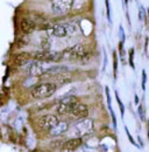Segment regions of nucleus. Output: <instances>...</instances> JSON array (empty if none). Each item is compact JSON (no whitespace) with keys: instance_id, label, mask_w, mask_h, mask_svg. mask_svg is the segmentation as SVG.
<instances>
[{"instance_id":"nucleus-1","label":"nucleus","mask_w":149,"mask_h":152,"mask_svg":"<svg viewBox=\"0 0 149 152\" xmlns=\"http://www.w3.org/2000/svg\"><path fill=\"white\" fill-rule=\"evenodd\" d=\"M57 90V84L53 82H46L35 86L32 89V96L35 99H44L50 96H53Z\"/></svg>"},{"instance_id":"nucleus-2","label":"nucleus","mask_w":149,"mask_h":152,"mask_svg":"<svg viewBox=\"0 0 149 152\" xmlns=\"http://www.w3.org/2000/svg\"><path fill=\"white\" fill-rule=\"evenodd\" d=\"M72 133L77 137H85L89 136L94 131V122L93 119L86 117L83 119H79L72 125Z\"/></svg>"},{"instance_id":"nucleus-3","label":"nucleus","mask_w":149,"mask_h":152,"mask_svg":"<svg viewBox=\"0 0 149 152\" xmlns=\"http://www.w3.org/2000/svg\"><path fill=\"white\" fill-rule=\"evenodd\" d=\"M78 98L74 96H69L63 98L62 101H59V103L57 104L56 108V113L58 115H68L72 111L74 107L78 104Z\"/></svg>"},{"instance_id":"nucleus-4","label":"nucleus","mask_w":149,"mask_h":152,"mask_svg":"<svg viewBox=\"0 0 149 152\" xmlns=\"http://www.w3.org/2000/svg\"><path fill=\"white\" fill-rule=\"evenodd\" d=\"M63 57L64 58H69V60H80L82 57L86 54V50L84 48L83 45H74V47L64 49L63 52Z\"/></svg>"},{"instance_id":"nucleus-5","label":"nucleus","mask_w":149,"mask_h":152,"mask_svg":"<svg viewBox=\"0 0 149 152\" xmlns=\"http://www.w3.org/2000/svg\"><path fill=\"white\" fill-rule=\"evenodd\" d=\"M74 5V0H51V10L56 14L68 13Z\"/></svg>"},{"instance_id":"nucleus-6","label":"nucleus","mask_w":149,"mask_h":152,"mask_svg":"<svg viewBox=\"0 0 149 152\" xmlns=\"http://www.w3.org/2000/svg\"><path fill=\"white\" fill-rule=\"evenodd\" d=\"M46 62H41V61H32L27 64L26 67V72L32 76H42L44 74V72L47 70V66L44 64Z\"/></svg>"},{"instance_id":"nucleus-7","label":"nucleus","mask_w":149,"mask_h":152,"mask_svg":"<svg viewBox=\"0 0 149 152\" xmlns=\"http://www.w3.org/2000/svg\"><path fill=\"white\" fill-rule=\"evenodd\" d=\"M58 122H59V119H58V117L55 116V115H46V116H42L38 119L37 124H38V126L42 130L49 131V130H51L55 126Z\"/></svg>"},{"instance_id":"nucleus-8","label":"nucleus","mask_w":149,"mask_h":152,"mask_svg":"<svg viewBox=\"0 0 149 152\" xmlns=\"http://www.w3.org/2000/svg\"><path fill=\"white\" fill-rule=\"evenodd\" d=\"M70 115H71V117L74 119H77V121L86 118V117H89V107L86 104L78 103L72 109V111L70 113Z\"/></svg>"},{"instance_id":"nucleus-9","label":"nucleus","mask_w":149,"mask_h":152,"mask_svg":"<svg viewBox=\"0 0 149 152\" xmlns=\"http://www.w3.org/2000/svg\"><path fill=\"white\" fill-rule=\"evenodd\" d=\"M49 33L56 38H64L69 34V26L67 25H53L48 28Z\"/></svg>"},{"instance_id":"nucleus-10","label":"nucleus","mask_w":149,"mask_h":152,"mask_svg":"<svg viewBox=\"0 0 149 152\" xmlns=\"http://www.w3.org/2000/svg\"><path fill=\"white\" fill-rule=\"evenodd\" d=\"M82 143H83V140L79 137H77V138H70V139L65 140L63 148L61 149V152H74V150H77L82 145Z\"/></svg>"},{"instance_id":"nucleus-11","label":"nucleus","mask_w":149,"mask_h":152,"mask_svg":"<svg viewBox=\"0 0 149 152\" xmlns=\"http://www.w3.org/2000/svg\"><path fill=\"white\" fill-rule=\"evenodd\" d=\"M68 130H69V123L67 121H59L51 130H49V133L51 137H58L65 133Z\"/></svg>"},{"instance_id":"nucleus-12","label":"nucleus","mask_w":149,"mask_h":152,"mask_svg":"<svg viewBox=\"0 0 149 152\" xmlns=\"http://www.w3.org/2000/svg\"><path fill=\"white\" fill-rule=\"evenodd\" d=\"M32 57H33V55L30 53L21 52V53H19V54H17L14 56V64H17V66H25V64H27L30 61Z\"/></svg>"},{"instance_id":"nucleus-13","label":"nucleus","mask_w":149,"mask_h":152,"mask_svg":"<svg viewBox=\"0 0 149 152\" xmlns=\"http://www.w3.org/2000/svg\"><path fill=\"white\" fill-rule=\"evenodd\" d=\"M20 27H21V31L25 33V34H30L32 32H34L35 29V22L32 21L29 19H22L21 20V23H20Z\"/></svg>"},{"instance_id":"nucleus-14","label":"nucleus","mask_w":149,"mask_h":152,"mask_svg":"<svg viewBox=\"0 0 149 152\" xmlns=\"http://www.w3.org/2000/svg\"><path fill=\"white\" fill-rule=\"evenodd\" d=\"M56 83H59V84H65V83H69L72 81V75L69 70L67 72H63V73H59L58 75H56L55 77Z\"/></svg>"},{"instance_id":"nucleus-15","label":"nucleus","mask_w":149,"mask_h":152,"mask_svg":"<svg viewBox=\"0 0 149 152\" xmlns=\"http://www.w3.org/2000/svg\"><path fill=\"white\" fill-rule=\"evenodd\" d=\"M114 95H115V99H116V102H118V104H119V108H120L121 117L124 118V115H125V105H124L122 101L120 99V97H119V94H118V91H115V93H114Z\"/></svg>"},{"instance_id":"nucleus-16","label":"nucleus","mask_w":149,"mask_h":152,"mask_svg":"<svg viewBox=\"0 0 149 152\" xmlns=\"http://www.w3.org/2000/svg\"><path fill=\"white\" fill-rule=\"evenodd\" d=\"M118 75V56H116V53L114 52L113 53V76H114V80L116 78Z\"/></svg>"},{"instance_id":"nucleus-17","label":"nucleus","mask_w":149,"mask_h":152,"mask_svg":"<svg viewBox=\"0 0 149 152\" xmlns=\"http://www.w3.org/2000/svg\"><path fill=\"white\" fill-rule=\"evenodd\" d=\"M134 54H135V49L130 48L129 53H128V63L132 67V69H135V64H134Z\"/></svg>"},{"instance_id":"nucleus-18","label":"nucleus","mask_w":149,"mask_h":152,"mask_svg":"<svg viewBox=\"0 0 149 152\" xmlns=\"http://www.w3.org/2000/svg\"><path fill=\"white\" fill-rule=\"evenodd\" d=\"M137 113H139V115H140V118H141L142 122L146 121V110H145V105H143V103H141V104L139 105V108H137Z\"/></svg>"},{"instance_id":"nucleus-19","label":"nucleus","mask_w":149,"mask_h":152,"mask_svg":"<svg viewBox=\"0 0 149 152\" xmlns=\"http://www.w3.org/2000/svg\"><path fill=\"white\" fill-rule=\"evenodd\" d=\"M41 46H42V49L43 50H49V47H50V41L48 38H44L41 42Z\"/></svg>"},{"instance_id":"nucleus-20","label":"nucleus","mask_w":149,"mask_h":152,"mask_svg":"<svg viewBox=\"0 0 149 152\" xmlns=\"http://www.w3.org/2000/svg\"><path fill=\"white\" fill-rule=\"evenodd\" d=\"M105 94H106V98H107V105H108V110L111 111L112 109V104H111V95H110V89L108 87H105Z\"/></svg>"},{"instance_id":"nucleus-21","label":"nucleus","mask_w":149,"mask_h":152,"mask_svg":"<svg viewBox=\"0 0 149 152\" xmlns=\"http://www.w3.org/2000/svg\"><path fill=\"white\" fill-rule=\"evenodd\" d=\"M105 6H106V15H107L108 22H112V20H111V8H110V0H105Z\"/></svg>"},{"instance_id":"nucleus-22","label":"nucleus","mask_w":149,"mask_h":152,"mask_svg":"<svg viewBox=\"0 0 149 152\" xmlns=\"http://www.w3.org/2000/svg\"><path fill=\"white\" fill-rule=\"evenodd\" d=\"M91 57H92L91 53H86V54H85L84 56L80 58V61H82V63H83V64H86V63H89V62H90Z\"/></svg>"},{"instance_id":"nucleus-23","label":"nucleus","mask_w":149,"mask_h":152,"mask_svg":"<svg viewBox=\"0 0 149 152\" xmlns=\"http://www.w3.org/2000/svg\"><path fill=\"white\" fill-rule=\"evenodd\" d=\"M64 143H65V140H57V142H54V143L51 144V146H53L54 149H62L63 145H64Z\"/></svg>"},{"instance_id":"nucleus-24","label":"nucleus","mask_w":149,"mask_h":152,"mask_svg":"<svg viewBox=\"0 0 149 152\" xmlns=\"http://www.w3.org/2000/svg\"><path fill=\"white\" fill-rule=\"evenodd\" d=\"M125 131H126V134H127V137H128V140H129V142L132 143V144H133V145H134V146H136V148H139V149H140V146H139V145L135 143L134 138L132 137V134L129 133V131H128V129H127V128H125Z\"/></svg>"},{"instance_id":"nucleus-25","label":"nucleus","mask_w":149,"mask_h":152,"mask_svg":"<svg viewBox=\"0 0 149 152\" xmlns=\"http://www.w3.org/2000/svg\"><path fill=\"white\" fill-rule=\"evenodd\" d=\"M146 17H147V13H145V8L141 6V7L139 8V19L145 20V19H146Z\"/></svg>"},{"instance_id":"nucleus-26","label":"nucleus","mask_w":149,"mask_h":152,"mask_svg":"<svg viewBox=\"0 0 149 152\" xmlns=\"http://www.w3.org/2000/svg\"><path fill=\"white\" fill-rule=\"evenodd\" d=\"M146 82H147V74L146 70H142V90H146Z\"/></svg>"},{"instance_id":"nucleus-27","label":"nucleus","mask_w":149,"mask_h":152,"mask_svg":"<svg viewBox=\"0 0 149 152\" xmlns=\"http://www.w3.org/2000/svg\"><path fill=\"white\" fill-rule=\"evenodd\" d=\"M110 114L112 116V121H113V126H114V129H116V118H115V115H114V111L111 110L110 111Z\"/></svg>"},{"instance_id":"nucleus-28","label":"nucleus","mask_w":149,"mask_h":152,"mask_svg":"<svg viewBox=\"0 0 149 152\" xmlns=\"http://www.w3.org/2000/svg\"><path fill=\"white\" fill-rule=\"evenodd\" d=\"M145 21H146L147 28L149 29V8H148V11H147V17H146V19H145Z\"/></svg>"},{"instance_id":"nucleus-29","label":"nucleus","mask_w":149,"mask_h":152,"mask_svg":"<svg viewBox=\"0 0 149 152\" xmlns=\"http://www.w3.org/2000/svg\"><path fill=\"white\" fill-rule=\"evenodd\" d=\"M137 142H139V144H140V149H142V148H143V142H142V139H141L140 136L137 137Z\"/></svg>"},{"instance_id":"nucleus-30","label":"nucleus","mask_w":149,"mask_h":152,"mask_svg":"<svg viewBox=\"0 0 149 152\" xmlns=\"http://www.w3.org/2000/svg\"><path fill=\"white\" fill-rule=\"evenodd\" d=\"M148 41H149V39L146 38V42H145V53H146V54H147V49H148Z\"/></svg>"},{"instance_id":"nucleus-31","label":"nucleus","mask_w":149,"mask_h":152,"mask_svg":"<svg viewBox=\"0 0 149 152\" xmlns=\"http://www.w3.org/2000/svg\"><path fill=\"white\" fill-rule=\"evenodd\" d=\"M135 103H136V104H139V96L137 95H135Z\"/></svg>"},{"instance_id":"nucleus-32","label":"nucleus","mask_w":149,"mask_h":152,"mask_svg":"<svg viewBox=\"0 0 149 152\" xmlns=\"http://www.w3.org/2000/svg\"><path fill=\"white\" fill-rule=\"evenodd\" d=\"M125 1V6H127V4H128V0H124Z\"/></svg>"},{"instance_id":"nucleus-33","label":"nucleus","mask_w":149,"mask_h":152,"mask_svg":"<svg viewBox=\"0 0 149 152\" xmlns=\"http://www.w3.org/2000/svg\"><path fill=\"white\" fill-rule=\"evenodd\" d=\"M148 139H149V119H148Z\"/></svg>"}]
</instances>
